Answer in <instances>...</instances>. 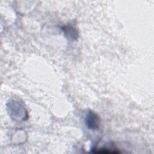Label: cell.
Here are the masks:
<instances>
[{
  "label": "cell",
  "mask_w": 154,
  "mask_h": 154,
  "mask_svg": "<svg viewBox=\"0 0 154 154\" xmlns=\"http://www.w3.org/2000/svg\"><path fill=\"white\" fill-rule=\"evenodd\" d=\"M8 111L10 116H12L16 121L25 120L28 117L26 110L18 101L13 100L7 105Z\"/></svg>",
  "instance_id": "1"
},
{
  "label": "cell",
  "mask_w": 154,
  "mask_h": 154,
  "mask_svg": "<svg viewBox=\"0 0 154 154\" xmlns=\"http://www.w3.org/2000/svg\"><path fill=\"white\" fill-rule=\"evenodd\" d=\"M64 31L65 34L67 35L68 37H70V38H77V31L76 28H75L73 26L71 25H68L66 26L65 27L63 28V29Z\"/></svg>",
  "instance_id": "3"
},
{
  "label": "cell",
  "mask_w": 154,
  "mask_h": 154,
  "mask_svg": "<svg viewBox=\"0 0 154 154\" xmlns=\"http://www.w3.org/2000/svg\"><path fill=\"white\" fill-rule=\"evenodd\" d=\"M85 124L86 126L92 130H96L100 126V118L99 116L92 110L87 111L85 116Z\"/></svg>",
  "instance_id": "2"
},
{
  "label": "cell",
  "mask_w": 154,
  "mask_h": 154,
  "mask_svg": "<svg viewBox=\"0 0 154 154\" xmlns=\"http://www.w3.org/2000/svg\"><path fill=\"white\" fill-rule=\"evenodd\" d=\"M92 152L95 153H104V154H116L119 153L120 152L116 150H110L108 148H102L99 149H94V150L92 151Z\"/></svg>",
  "instance_id": "4"
}]
</instances>
